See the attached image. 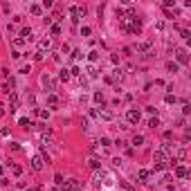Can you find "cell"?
Returning <instances> with one entry per match:
<instances>
[{"mask_svg":"<svg viewBox=\"0 0 191 191\" xmlns=\"http://www.w3.org/2000/svg\"><path fill=\"white\" fill-rule=\"evenodd\" d=\"M153 162H155V164H169V166H171V155L164 153V151L160 148V151L153 153Z\"/></svg>","mask_w":191,"mask_h":191,"instance_id":"6da1fadb","label":"cell"},{"mask_svg":"<svg viewBox=\"0 0 191 191\" xmlns=\"http://www.w3.org/2000/svg\"><path fill=\"white\" fill-rule=\"evenodd\" d=\"M40 83H43V88L50 92L52 95V90H56V83H54V79L50 77V74H43V77H40Z\"/></svg>","mask_w":191,"mask_h":191,"instance_id":"7a4b0ae2","label":"cell"},{"mask_svg":"<svg viewBox=\"0 0 191 191\" xmlns=\"http://www.w3.org/2000/svg\"><path fill=\"white\" fill-rule=\"evenodd\" d=\"M175 59H178V63H180V65H187V63H189L187 50H184V47H178V50H175Z\"/></svg>","mask_w":191,"mask_h":191,"instance_id":"3957f363","label":"cell"},{"mask_svg":"<svg viewBox=\"0 0 191 191\" xmlns=\"http://www.w3.org/2000/svg\"><path fill=\"white\" fill-rule=\"evenodd\" d=\"M61 191H81V184H79V180H65Z\"/></svg>","mask_w":191,"mask_h":191,"instance_id":"277c9868","label":"cell"},{"mask_svg":"<svg viewBox=\"0 0 191 191\" xmlns=\"http://www.w3.org/2000/svg\"><path fill=\"white\" fill-rule=\"evenodd\" d=\"M70 16H72V23H77L81 16H85V7H70Z\"/></svg>","mask_w":191,"mask_h":191,"instance_id":"5b68a950","label":"cell"},{"mask_svg":"<svg viewBox=\"0 0 191 191\" xmlns=\"http://www.w3.org/2000/svg\"><path fill=\"white\" fill-rule=\"evenodd\" d=\"M140 110H135V108H130L128 113H126V119H128V124H137V121H140Z\"/></svg>","mask_w":191,"mask_h":191,"instance_id":"8992f818","label":"cell"},{"mask_svg":"<svg viewBox=\"0 0 191 191\" xmlns=\"http://www.w3.org/2000/svg\"><path fill=\"white\" fill-rule=\"evenodd\" d=\"M43 166H45V160L40 158V155H34V158H32V169L34 171H40Z\"/></svg>","mask_w":191,"mask_h":191,"instance_id":"52a82bcc","label":"cell"},{"mask_svg":"<svg viewBox=\"0 0 191 191\" xmlns=\"http://www.w3.org/2000/svg\"><path fill=\"white\" fill-rule=\"evenodd\" d=\"M20 38H23V40H32V38H34L32 27H23V30H20Z\"/></svg>","mask_w":191,"mask_h":191,"instance_id":"ba28073f","label":"cell"},{"mask_svg":"<svg viewBox=\"0 0 191 191\" xmlns=\"http://www.w3.org/2000/svg\"><path fill=\"white\" fill-rule=\"evenodd\" d=\"M47 106H50V108H56V106H59V97H56L54 92L47 95Z\"/></svg>","mask_w":191,"mask_h":191,"instance_id":"9c48e42d","label":"cell"},{"mask_svg":"<svg viewBox=\"0 0 191 191\" xmlns=\"http://www.w3.org/2000/svg\"><path fill=\"white\" fill-rule=\"evenodd\" d=\"M151 47H153V38H148V40H144L140 47H137V52H148Z\"/></svg>","mask_w":191,"mask_h":191,"instance_id":"30bf717a","label":"cell"},{"mask_svg":"<svg viewBox=\"0 0 191 191\" xmlns=\"http://www.w3.org/2000/svg\"><path fill=\"white\" fill-rule=\"evenodd\" d=\"M187 175H189V171L184 169L182 164H178V166H175V178H187Z\"/></svg>","mask_w":191,"mask_h":191,"instance_id":"8fae6325","label":"cell"},{"mask_svg":"<svg viewBox=\"0 0 191 191\" xmlns=\"http://www.w3.org/2000/svg\"><path fill=\"white\" fill-rule=\"evenodd\" d=\"M137 178H140V182H146L148 178H151V171H146V169H140V173H137Z\"/></svg>","mask_w":191,"mask_h":191,"instance_id":"7c38bea8","label":"cell"},{"mask_svg":"<svg viewBox=\"0 0 191 191\" xmlns=\"http://www.w3.org/2000/svg\"><path fill=\"white\" fill-rule=\"evenodd\" d=\"M16 108H18V97L11 95V99H9V110H11V113H16Z\"/></svg>","mask_w":191,"mask_h":191,"instance_id":"4fadbf2b","label":"cell"},{"mask_svg":"<svg viewBox=\"0 0 191 191\" xmlns=\"http://www.w3.org/2000/svg\"><path fill=\"white\" fill-rule=\"evenodd\" d=\"M45 50H50V40H47V38H43V40L38 43V54H43Z\"/></svg>","mask_w":191,"mask_h":191,"instance_id":"5bb4252c","label":"cell"},{"mask_svg":"<svg viewBox=\"0 0 191 191\" xmlns=\"http://www.w3.org/2000/svg\"><path fill=\"white\" fill-rule=\"evenodd\" d=\"M166 70H169V72H173V74H175L178 70H180V65H178V63H173V61H169V63H166Z\"/></svg>","mask_w":191,"mask_h":191,"instance_id":"9a60e30c","label":"cell"},{"mask_svg":"<svg viewBox=\"0 0 191 191\" xmlns=\"http://www.w3.org/2000/svg\"><path fill=\"white\" fill-rule=\"evenodd\" d=\"M18 124L23 126V128H32V126H34V124H32V121L27 119V117H20V119H18Z\"/></svg>","mask_w":191,"mask_h":191,"instance_id":"2e32d148","label":"cell"},{"mask_svg":"<svg viewBox=\"0 0 191 191\" xmlns=\"http://www.w3.org/2000/svg\"><path fill=\"white\" fill-rule=\"evenodd\" d=\"M30 11H32L34 16H40V14H43V7H40V5H32V7H30Z\"/></svg>","mask_w":191,"mask_h":191,"instance_id":"e0dca14e","label":"cell"},{"mask_svg":"<svg viewBox=\"0 0 191 191\" xmlns=\"http://www.w3.org/2000/svg\"><path fill=\"white\" fill-rule=\"evenodd\" d=\"M144 144V137L142 135H133V146H142Z\"/></svg>","mask_w":191,"mask_h":191,"instance_id":"ac0fdd59","label":"cell"},{"mask_svg":"<svg viewBox=\"0 0 191 191\" xmlns=\"http://www.w3.org/2000/svg\"><path fill=\"white\" fill-rule=\"evenodd\" d=\"M97 59H99V52H95V50H92V52H88V61H90V63H95Z\"/></svg>","mask_w":191,"mask_h":191,"instance_id":"d6986e66","label":"cell"},{"mask_svg":"<svg viewBox=\"0 0 191 191\" xmlns=\"http://www.w3.org/2000/svg\"><path fill=\"white\" fill-rule=\"evenodd\" d=\"M59 77H61V81H68V79H70V70H68V68H63Z\"/></svg>","mask_w":191,"mask_h":191,"instance_id":"ffe728a7","label":"cell"},{"mask_svg":"<svg viewBox=\"0 0 191 191\" xmlns=\"http://www.w3.org/2000/svg\"><path fill=\"white\" fill-rule=\"evenodd\" d=\"M166 166H169V164H153V171L155 173H162V171H166Z\"/></svg>","mask_w":191,"mask_h":191,"instance_id":"44dd1931","label":"cell"},{"mask_svg":"<svg viewBox=\"0 0 191 191\" xmlns=\"http://www.w3.org/2000/svg\"><path fill=\"white\" fill-rule=\"evenodd\" d=\"M148 126H151V128H158V126H160V119H158V117H151V119H148Z\"/></svg>","mask_w":191,"mask_h":191,"instance_id":"7402d4cb","label":"cell"},{"mask_svg":"<svg viewBox=\"0 0 191 191\" xmlns=\"http://www.w3.org/2000/svg\"><path fill=\"white\" fill-rule=\"evenodd\" d=\"M92 99H95V103H103V95H101V92H95Z\"/></svg>","mask_w":191,"mask_h":191,"instance_id":"603a6c76","label":"cell"},{"mask_svg":"<svg viewBox=\"0 0 191 191\" xmlns=\"http://www.w3.org/2000/svg\"><path fill=\"white\" fill-rule=\"evenodd\" d=\"M36 115H38L40 119H47V117H50V113H47V110H40V108H36Z\"/></svg>","mask_w":191,"mask_h":191,"instance_id":"cb8c5ba5","label":"cell"},{"mask_svg":"<svg viewBox=\"0 0 191 191\" xmlns=\"http://www.w3.org/2000/svg\"><path fill=\"white\" fill-rule=\"evenodd\" d=\"M54 182L59 184V187H63V184H65V180H63V175H61V173H56V175H54Z\"/></svg>","mask_w":191,"mask_h":191,"instance_id":"d4e9b609","label":"cell"},{"mask_svg":"<svg viewBox=\"0 0 191 191\" xmlns=\"http://www.w3.org/2000/svg\"><path fill=\"white\" fill-rule=\"evenodd\" d=\"M72 59H74V61L83 59V52H81V50H74V52H72Z\"/></svg>","mask_w":191,"mask_h":191,"instance_id":"484cf974","label":"cell"},{"mask_svg":"<svg viewBox=\"0 0 191 191\" xmlns=\"http://www.w3.org/2000/svg\"><path fill=\"white\" fill-rule=\"evenodd\" d=\"M90 166H92V169L97 171V169H99V166H101V162L97 160V158H92V160H90Z\"/></svg>","mask_w":191,"mask_h":191,"instance_id":"4316f807","label":"cell"},{"mask_svg":"<svg viewBox=\"0 0 191 191\" xmlns=\"http://www.w3.org/2000/svg\"><path fill=\"white\" fill-rule=\"evenodd\" d=\"M11 173H14V175H20V173H23V169H20L18 164H11Z\"/></svg>","mask_w":191,"mask_h":191,"instance_id":"83f0119b","label":"cell"},{"mask_svg":"<svg viewBox=\"0 0 191 191\" xmlns=\"http://www.w3.org/2000/svg\"><path fill=\"white\" fill-rule=\"evenodd\" d=\"M180 36H182L184 40H189V38H191V32H189V30H180Z\"/></svg>","mask_w":191,"mask_h":191,"instance_id":"f1b7e54d","label":"cell"},{"mask_svg":"<svg viewBox=\"0 0 191 191\" xmlns=\"http://www.w3.org/2000/svg\"><path fill=\"white\" fill-rule=\"evenodd\" d=\"M146 113H148V115H155V117H158V108H155V106H146Z\"/></svg>","mask_w":191,"mask_h":191,"instance_id":"f546056e","label":"cell"},{"mask_svg":"<svg viewBox=\"0 0 191 191\" xmlns=\"http://www.w3.org/2000/svg\"><path fill=\"white\" fill-rule=\"evenodd\" d=\"M88 74H90L92 79H95V77H97V74H99V72H97V68H95V65H90V68H88Z\"/></svg>","mask_w":191,"mask_h":191,"instance_id":"4dcf8cb0","label":"cell"},{"mask_svg":"<svg viewBox=\"0 0 191 191\" xmlns=\"http://www.w3.org/2000/svg\"><path fill=\"white\" fill-rule=\"evenodd\" d=\"M164 101H166V103H175L178 99H175V95H166V97H164Z\"/></svg>","mask_w":191,"mask_h":191,"instance_id":"1f68e13d","label":"cell"},{"mask_svg":"<svg viewBox=\"0 0 191 191\" xmlns=\"http://www.w3.org/2000/svg\"><path fill=\"white\" fill-rule=\"evenodd\" d=\"M162 5H164V9H169V7H175V0H164Z\"/></svg>","mask_w":191,"mask_h":191,"instance_id":"d6a6232c","label":"cell"},{"mask_svg":"<svg viewBox=\"0 0 191 191\" xmlns=\"http://www.w3.org/2000/svg\"><path fill=\"white\" fill-rule=\"evenodd\" d=\"M61 34V27L59 25H52V36H59Z\"/></svg>","mask_w":191,"mask_h":191,"instance_id":"836d02e7","label":"cell"},{"mask_svg":"<svg viewBox=\"0 0 191 191\" xmlns=\"http://www.w3.org/2000/svg\"><path fill=\"white\" fill-rule=\"evenodd\" d=\"M101 117L103 119H113V113L110 110H101Z\"/></svg>","mask_w":191,"mask_h":191,"instance_id":"e575fe53","label":"cell"},{"mask_svg":"<svg viewBox=\"0 0 191 191\" xmlns=\"http://www.w3.org/2000/svg\"><path fill=\"white\" fill-rule=\"evenodd\" d=\"M81 36H90V27H81Z\"/></svg>","mask_w":191,"mask_h":191,"instance_id":"d590c367","label":"cell"},{"mask_svg":"<svg viewBox=\"0 0 191 191\" xmlns=\"http://www.w3.org/2000/svg\"><path fill=\"white\" fill-rule=\"evenodd\" d=\"M110 144H113V142L108 140V137H101V146H110Z\"/></svg>","mask_w":191,"mask_h":191,"instance_id":"8d00e7d4","label":"cell"},{"mask_svg":"<svg viewBox=\"0 0 191 191\" xmlns=\"http://www.w3.org/2000/svg\"><path fill=\"white\" fill-rule=\"evenodd\" d=\"M182 113H184V115L191 113V106H189V103H184V106H182Z\"/></svg>","mask_w":191,"mask_h":191,"instance_id":"74e56055","label":"cell"},{"mask_svg":"<svg viewBox=\"0 0 191 191\" xmlns=\"http://www.w3.org/2000/svg\"><path fill=\"white\" fill-rule=\"evenodd\" d=\"M0 117H5V108L2 106H0Z\"/></svg>","mask_w":191,"mask_h":191,"instance_id":"f35d334b","label":"cell"},{"mask_svg":"<svg viewBox=\"0 0 191 191\" xmlns=\"http://www.w3.org/2000/svg\"><path fill=\"white\" fill-rule=\"evenodd\" d=\"M0 178H2V166H0Z\"/></svg>","mask_w":191,"mask_h":191,"instance_id":"ab89813d","label":"cell"},{"mask_svg":"<svg viewBox=\"0 0 191 191\" xmlns=\"http://www.w3.org/2000/svg\"><path fill=\"white\" fill-rule=\"evenodd\" d=\"M52 191H61V189H56V187H54V189H52Z\"/></svg>","mask_w":191,"mask_h":191,"instance_id":"60d3db41","label":"cell"},{"mask_svg":"<svg viewBox=\"0 0 191 191\" xmlns=\"http://www.w3.org/2000/svg\"><path fill=\"white\" fill-rule=\"evenodd\" d=\"M27 191H34V189H27Z\"/></svg>","mask_w":191,"mask_h":191,"instance_id":"b9f144b4","label":"cell"}]
</instances>
